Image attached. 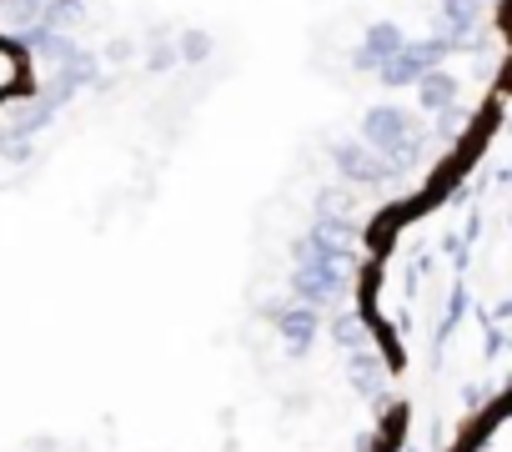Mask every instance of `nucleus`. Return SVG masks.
Masks as SVG:
<instances>
[{
  "label": "nucleus",
  "mask_w": 512,
  "mask_h": 452,
  "mask_svg": "<svg viewBox=\"0 0 512 452\" xmlns=\"http://www.w3.org/2000/svg\"><path fill=\"white\" fill-rule=\"evenodd\" d=\"M282 332H287V347H292V352H307V347H312V332H317L312 307H302V312H282Z\"/></svg>",
  "instance_id": "obj_3"
},
{
  "label": "nucleus",
  "mask_w": 512,
  "mask_h": 452,
  "mask_svg": "<svg viewBox=\"0 0 512 452\" xmlns=\"http://www.w3.org/2000/svg\"><path fill=\"white\" fill-rule=\"evenodd\" d=\"M337 342H342L347 352H357V347H362V322H352V317H337Z\"/></svg>",
  "instance_id": "obj_7"
},
{
  "label": "nucleus",
  "mask_w": 512,
  "mask_h": 452,
  "mask_svg": "<svg viewBox=\"0 0 512 452\" xmlns=\"http://www.w3.org/2000/svg\"><path fill=\"white\" fill-rule=\"evenodd\" d=\"M357 387L362 392H377V357L367 347H357Z\"/></svg>",
  "instance_id": "obj_6"
},
{
  "label": "nucleus",
  "mask_w": 512,
  "mask_h": 452,
  "mask_svg": "<svg viewBox=\"0 0 512 452\" xmlns=\"http://www.w3.org/2000/svg\"><path fill=\"white\" fill-rule=\"evenodd\" d=\"M367 146H372L392 171H402V166H412L417 151H422V126H417L407 111H397V106H377V111L367 116Z\"/></svg>",
  "instance_id": "obj_1"
},
{
  "label": "nucleus",
  "mask_w": 512,
  "mask_h": 452,
  "mask_svg": "<svg viewBox=\"0 0 512 452\" xmlns=\"http://www.w3.org/2000/svg\"><path fill=\"white\" fill-rule=\"evenodd\" d=\"M417 91H422V106L427 111H447L452 96H457V86L447 76H417Z\"/></svg>",
  "instance_id": "obj_4"
},
{
  "label": "nucleus",
  "mask_w": 512,
  "mask_h": 452,
  "mask_svg": "<svg viewBox=\"0 0 512 452\" xmlns=\"http://www.w3.org/2000/svg\"><path fill=\"white\" fill-rule=\"evenodd\" d=\"M447 6V21H452V31L462 36L467 26H472V16H477V0H442Z\"/></svg>",
  "instance_id": "obj_5"
},
{
  "label": "nucleus",
  "mask_w": 512,
  "mask_h": 452,
  "mask_svg": "<svg viewBox=\"0 0 512 452\" xmlns=\"http://www.w3.org/2000/svg\"><path fill=\"white\" fill-rule=\"evenodd\" d=\"M337 166H342L347 181H382L387 176V161L362 151V146H337Z\"/></svg>",
  "instance_id": "obj_2"
}]
</instances>
